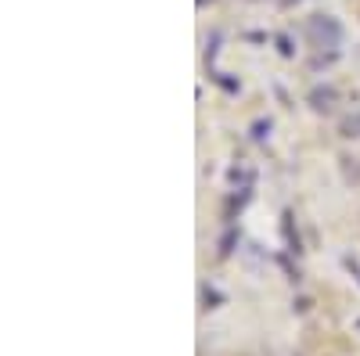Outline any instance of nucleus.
Wrapping results in <instances>:
<instances>
[{
  "label": "nucleus",
  "mask_w": 360,
  "mask_h": 356,
  "mask_svg": "<svg viewBox=\"0 0 360 356\" xmlns=\"http://www.w3.org/2000/svg\"><path fill=\"white\" fill-rule=\"evenodd\" d=\"M307 44L314 51L310 58V69H328L339 58V47H342V25L332 18V15H314L307 22Z\"/></svg>",
  "instance_id": "f257e3e1"
},
{
  "label": "nucleus",
  "mask_w": 360,
  "mask_h": 356,
  "mask_svg": "<svg viewBox=\"0 0 360 356\" xmlns=\"http://www.w3.org/2000/svg\"><path fill=\"white\" fill-rule=\"evenodd\" d=\"M249 202H252V184H245V187H231V198H227V205H224V220L234 223L238 213H242Z\"/></svg>",
  "instance_id": "f03ea898"
},
{
  "label": "nucleus",
  "mask_w": 360,
  "mask_h": 356,
  "mask_svg": "<svg viewBox=\"0 0 360 356\" xmlns=\"http://www.w3.org/2000/svg\"><path fill=\"white\" fill-rule=\"evenodd\" d=\"M307 101H310V108L314 112H332L335 108V101H339V91H335V86H314V91L307 94Z\"/></svg>",
  "instance_id": "7ed1b4c3"
},
{
  "label": "nucleus",
  "mask_w": 360,
  "mask_h": 356,
  "mask_svg": "<svg viewBox=\"0 0 360 356\" xmlns=\"http://www.w3.org/2000/svg\"><path fill=\"white\" fill-rule=\"evenodd\" d=\"M281 237H285V252H288V256H299V252H303V245H299V230H295V216H292V213L281 216Z\"/></svg>",
  "instance_id": "20e7f679"
},
{
  "label": "nucleus",
  "mask_w": 360,
  "mask_h": 356,
  "mask_svg": "<svg viewBox=\"0 0 360 356\" xmlns=\"http://www.w3.org/2000/svg\"><path fill=\"white\" fill-rule=\"evenodd\" d=\"M227 180H231V187H245V184H252V180H256V173H252V166L238 162V166H231Z\"/></svg>",
  "instance_id": "39448f33"
},
{
  "label": "nucleus",
  "mask_w": 360,
  "mask_h": 356,
  "mask_svg": "<svg viewBox=\"0 0 360 356\" xmlns=\"http://www.w3.org/2000/svg\"><path fill=\"white\" fill-rule=\"evenodd\" d=\"M234 242H238V227H234V223H227V234L220 237V259H227V256L234 252Z\"/></svg>",
  "instance_id": "423d86ee"
},
{
  "label": "nucleus",
  "mask_w": 360,
  "mask_h": 356,
  "mask_svg": "<svg viewBox=\"0 0 360 356\" xmlns=\"http://www.w3.org/2000/svg\"><path fill=\"white\" fill-rule=\"evenodd\" d=\"M339 133H342L346 140L360 137V112H356V115H346V119H342V126H339Z\"/></svg>",
  "instance_id": "0eeeda50"
},
{
  "label": "nucleus",
  "mask_w": 360,
  "mask_h": 356,
  "mask_svg": "<svg viewBox=\"0 0 360 356\" xmlns=\"http://www.w3.org/2000/svg\"><path fill=\"white\" fill-rule=\"evenodd\" d=\"M270 126H274V123H270V119H256V123H252V140H266Z\"/></svg>",
  "instance_id": "6e6552de"
},
{
  "label": "nucleus",
  "mask_w": 360,
  "mask_h": 356,
  "mask_svg": "<svg viewBox=\"0 0 360 356\" xmlns=\"http://www.w3.org/2000/svg\"><path fill=\"white\" fill-rule=\"evenodd\" d=\"M278 51H281L285 58H292V54H295V51H292V40H288V37H278Z\"/></svg>",
  "instance_id": "1a4fd4ad"
},
{
  "label": "nucleus",
  "mask_w": 360,
  "mask_h": 356,
  "mask_svg": "<svg viewBox=\"0 0 360 356\" xmlns=\"http://www.w3.org/2000/svg\"><path fill=\"white\" fill-rule=\"evenodd\" d=\"M346 266H349V274H353L356 284H360V263H356V259H346Z\"/></svg>",
  "instance_id": "9d476101"
},
{
  "label": "nucleus",
  "mask_w": 360,
  "mask_h": 356,
  "mask_svg": "<svg viewBox=\"0 0 360 356\" xmlns=\"http://www.w3.org/2000/svg\"><path fill=\"white\" fill-rule=\"evenodd\" d=\"M292 4H299V0H281V8H292Z\"/></svg>",
  "instance_id": "9b49d317"
}]
</instances>
